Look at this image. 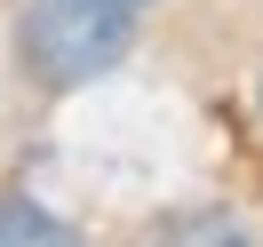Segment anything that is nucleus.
I'll return each instance as SVG.
<instances>
[{"label": "nucleus", "instance_id": "4", "mask_svg": "<svg viewBox=\"0 0 263 247\" xmlns=\"http://www.w3.org/2000/svg\"><path fill=\"white\" fill-rule=\"evenodd\" d=\"M255 120H263V80H255Z\"/></svg>", "mask_w": 263, "mask_h": 247}, {"label": "nucleus", "instance_id": "2", "mask_svg": "<svg viewBox=\"0 0 263 247\" xmlns=\"http://www.w3.org/2000/svg\"><path fill=\"white\" fill-rule=\"evenodd\" d=\"M136 247H263V231L247 223L239 207L199 199V207H167V215H152V223L136 231Z\"/></svg>", "mask_w": 263, "mask_h": 247}, {"label": "nucleus", "instance_id": "1", "mask_svg": "<svg viewBox=\"0 0 263 247\" xmlns=\"http://www.w3.org/2000/svg\"><path fill=\"white\" fill-rule=\"evenodd\" d=\"M136 32H144L136 0H24L16 8V56L48 96H72L120 72Z\"/></svg>", "mask_w": 263, "mask_h": 247}, {"label": "nucleus", "instance_id": "3", "mask_svg": "<svg viewBox=\"0 0 263 247\" xmlns=\"http://www.w3.org/2000/svg\"><path fill=\"white\" fill-rule=\"evenodd\" d=\"M0 247H88V231L64 223L48 199L16 192V183H0Z\"/></svg>", "mask_w": 263, "mask_h": 247}, {"label": "nucleus", "instance_id": "5", "mask_svg": "<svg viewBox=\"0 0 263 247\" xmlns=\"http://www.w3.org/2000/svg\"><path fill=\"white\" fill-rule=\"evenodd\" d=\"M136 8H152V0H136Z\"/></svg>", "mask_w": 263, "mask_h": 247}]
</instances>
